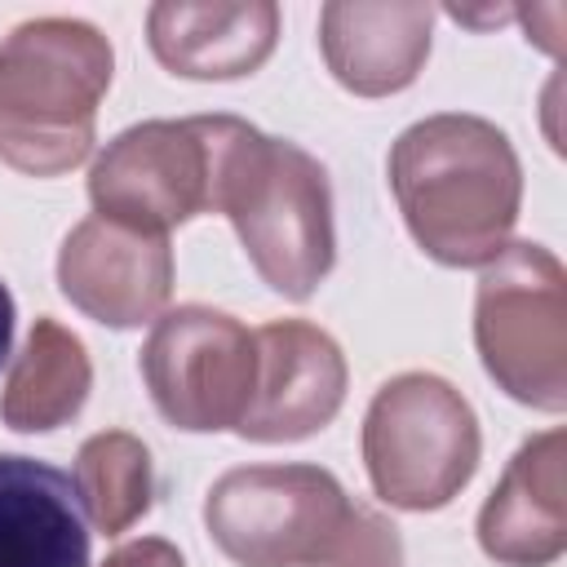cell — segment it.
<instances>
[{
    "label": "cell",
    "instance_id": "cell-17",
    "mask_svg": "<svg viewBox=\"0 0 567 567\" xmlns=\"http://www.w3.org/2000/svg\"><path fill=\"white\" fill-rule=\"evenodd\" d=\"M319 567H403V545H399V527L385 523L381 514L363 509L354 514L350 536L341 540V549L319 563Z\"/></svg>",
    "mask_w": 567,
    "mask_h": 567
},
{
    "label": "cell",
    "instance_id": "cell-15",
    "mask_svg": "<svg viewBox=\"0 0 567 567\" xmlns=\"http://www.w3.org/2000/svg\"><path fill=\"white\" fill-rule=\"evenodd\" d=\"M93 390V363L84 341L58 319L40 315L4 377L0 421L18 434H44L80 416Z\"/></svg>",
    "mask_w": 567,
    "mask_h": 567
},
{
    "label": "cell",
    "instance_id": "cell-18",
    "mask_svg": "<svg viewBox=\"0 0 567 567\" xmlns=\"http://www.w3.org/2000/svg\"><path fill=\"white\" fill-rule=\"evenodd\" d=\"M102 567H186V558L177 554L173 540H164V536H142V540H128V545H120L115 554H106Z\"/></svg>",
    "mask_w": 567,
    "mask_h": 567
},
{
    "label": "cell",
    "instance_id": "cell-8",
    "mask_svg": "<svg viewBox=\"0 0 567 567\" xmlns=\"http://www.w3.org/2000/svg\"><path fill=\"white\" fill-rule=\"evenodd\" d=\"M137 368L173 430H235L257 381V337L226 310L177 306L155 319Z\"/></svg>",
    "mask_w": 567,
    "mask_h": 567
},
{
    "label": "cell",
    "instance_id": "cell-19",
    "mask_svg": "<svg viewBox=\"0 0 567 567\" xmlns=\"http://www.w3.org/2000/svg\"><path fill=\"white\" fill-rule=\"evenodd\" d=\"M13 319H18V310H13V292L0 284V363L9 359V346H13Z\"/></svg>",
    "mask_w": 567,
    "mask_h": 567
},
{
    "label": "cell",
    "instance_id": "cell-3",
    "mask_svg": "<svg viewBox=\"0 0 567 567\" xmlns=\"http://www.w3.org/2000/svg\"><path fill=\"white\" fill-rule=\"evenodd\" d=\"M217 213L230 217L252 270L279 297L306 301L328 279L337 261L332 182L306 146L244 120L226 151Z\"/></svg>",
    "mask_w": 567,
    "mask_h": 567
},
{
    "label": "cell",
    "instance_id": "cell-11",
    "mask_svg": "<svg viewBox=\"0 0 567 567\" xmlns=\"http://www.w3.org/2000/svg\"><path fill=\"white\" fill-rule=\"evenodd\" d=\"M567 434H532L501 483L478 509V545L501 567H549L567 549V496H563Z\"/></svg>",
    "mask_w": 567,
    "mask_h": 567
},
{
    "label": "cell",
    "instance_id": "cell-2",
    "mask_svg": "<svg viewBox=\"0 0 567 567\" xmlns=\"http://www.w3.org/2000/svg\"><path fill=\"white\" fill-rule=\"evenodd\" d=\"M115 49L84 18H31L0 40V159L27 177L80 168L97 137Z\"/></svg>",
    "mask_w": 567,
    "mask_h": 567
},
{
    "label": "cell",
    "instance_id": "cell-10",
    "mask_svg": "<svg viewBox=\"0 0 567 567\" xmlns=\"http://www.w3.org/2000/svg\"><path fill=\"white\" fill-rule=\"evenodd\" d=\"M252 337L257 381L235 434L252 443H297L332 425L350 381L341 346L306 319H275Z\"/></svg>",
    "mask_w": 567,
    "mask_h": 567
},
{
    "label": "cell",
    "instance_id": "cell-4",
    "mask_svg": "<svg viewBox=\"0 0 567 567\" xmlns=\"http://www.w3.org/2000/svg\"><path fill=\"white\" fill-rule=\"evenodd\" d=\"M483 434L470 399L434 372L390 377L363 416V465L372 492L412 514L443 509L474 478Z\"/></svg>",
    "mask_w": 567,
    "mask_h": 567
},
{
    "label": "cell",
    "instance_id": "cell-5",
    "mask_svg": "<svg viewBox=\"0 0 567 567\" xmlns=\"http://www.w3.org/2000/svg\"><path fill=\"white\" fill-rule=\"evenodd\" d=\"M474 346L496 390L536 412L567 408V270L545 244L514 239L483 266Z\"/></svg>",
    "mask_w": 567,
    "mask_h": 567
},
{
    "label": "cell",
    "instance_id": "cell-1",
    "mask_svg": "<svg viewBox=\"0 0 567 567\" xmlns=\"http://www.w3.org/2000/svg\"><path fill=\"white\" fill-rule=\"evenodd\" d=\"M408 235L439 266H487L514 235L523 164L483 115L443 111L408 124L385 159Z\"/></svg>",
    "mask_w": 567,
    "mask_h": 567
},
{
    "label": "cell",
    "instance_id": "cell-7",
    "mask_svg": "<svg viewBox=\"0 0 567 567\" xmlns=\"http://www.w3.org/2000/svg\"><path fill=\"white\" fill-rule=\"evenodd\" d=\"M359 505L319 465H239L204 496L213 545L239 567H319L354 527Z\"/></svg>",
    "mask_w": 567,
    "mask_h": 567
},
{
    "label": "cell",
    "instance_id": "cell-14",
    "mask_svg": "<svg viewBox=\"0 0 567 567\" xmlns=\"http://www.w3.org/2000/svg\"><path fill=\"white\" fill-rule=\"evenodd\" d=\"M0 567H89L84 505L58 465L0 452Z\"/></svg>",
    "mask_w": 567,
    "mask_h": 567
},
{
    "label": "cell",
    "instance_id": "cell-6",
    "mask_svg": "<svg viewBox=\"0 0 567 567\" xmlns=\"http://www.w3.org/2000/svg\"><path fill=\"white\" fill-rule=\"evenodd\" d=\"M239 124V115H190L142 120L115 133L89 168L97 217L168 235L199 213H217V186Z\"/></svg>",
    "mask_w": 567,
    "mask_h": 567
},
{
    "label": "cell",
    "instance_id": "cell-12",
    "mask_svg": "<svg viewBox=\"0 0 567 567\" xmlns=\"http://www.w3.org/2000/svg\"><path fill=\"white\" fill-rule=\"evenodd\" d=\"M430 35L434 4L421 0H328L319 9L323 62L332 80L359 97H390L408 89L430 58Z\"/></svg>",
    "mask_w": 567,
    "mask_h": 567
},
{
    "label": "cell",
    "instance_id": "cell-9",
    "mask_svg": "<svg viewBox=\"0 0 567 567\" xmlns=\"http://www.w3.org/2000/svg\"><path fill=\"white\" fill-rule=\"evenodd\" d=\"M62 297L102 328L155 323L173 297L168 235L133 230L111 217H84L58 248Z\"/></svg>",
    "mask_w": 567,
    "mask_h": 567
},
{
    "label": "cell",
    "instance_id": "cell-13",
    "mask_svg": "<svg viewBox=\"0 0 567 567\" xmlns=\"http://www.w3.org/2000/svg\"><path fill=\"white\" fill-rule=\"evenodd\" d=\"M279 40L275 0H159L146 9V44L155 62L182 80L252 75Z\"/></svg>",
    "mask_w": 567,
    "mask_h": 567
},
{
    "label": "cell",
    "instance_id": "cell-16",
    "mask_svg": "<svg viewBox=\"0 0 567 567\" xmlns=\"http://www.w3.org/2000/svg\"><path fill=\"white\" fill-rule=\"evenodd\" d=\"M71 483L80 492L89 523L102 536H120L151 509V496H155L151 452L128 430L89 434L75 452V478Z\"/></svg>",
    "mask_w": 567,
    "mask_h": 567
},
{
    "label": "cell",
    "instance_id": "cell-20",
    "mask_svg": "<svg viewBox=\"0 0 567 567\" xmlns=\"http://www.w3.org/2000/svg\"><path fill=\"white\" fill-rule=\"evenodd\" d=\"M447 13H452L456 22H474V27H487V22H505V18H514V9H487V13H465L461 4H447Z\"/></svg>",
    "mask_w": 567,
    "mask_h": 567
}]
</instances>
